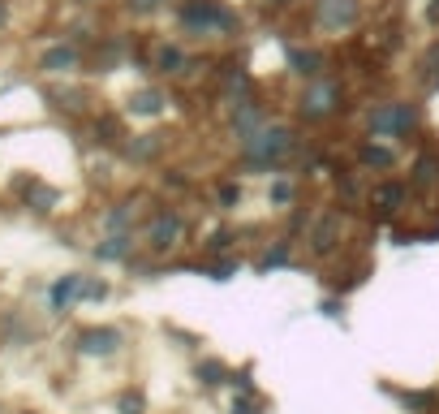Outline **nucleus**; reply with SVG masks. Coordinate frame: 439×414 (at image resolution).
<instances>
[{
  "label": "nucleus",
  "mask_w": 439,
  "mask_h": 414,
  "mask_svg": "<svg viewBox=\"0 0 439 414\" xmlns=\"http://www.w3.org/2000/svg\"><path fill=\"white\" fill-rule=\"evenodd\" d=\"M289 151H293V134L284 125H263V130L241 138V155H246L250 164H275V160H284Z\"/></svg>",
  "instance_id": "obj_1"
},
{
  "label": "nucleus",
  "mask_w": 439,
  "mask_h": 414,
  "mask_svg": "<svg viewBox=\"0 0 439 414\" xmlns=\"http://www.w3.org/2000/svg\"><path fill=\"white\" fill-rule=\"evenodd\" d=\"M181 22H185V30H203V35H211V30H233L237 13L224 9L220 0H185Z\"/></svg>",
  "instance_id": "obj_2"
},
{
  "label": "nucleus",
  "mask_w": 439,
  "mask_h": 414,
  "mask_svg": "<svg viewBox=\"0 0 439 414\" xmlns=\"http://www.w3.org/2000/svg\"><path fill=\"white\" fill-rule=\"evenodd\" d=\"M414 125H418L414 104H379L375 113H370V134H379V138H396L405 130H414Z\"/></svg>",
  "instance_id": "obj_3"
},
{
  "label": "nucleus",
  "mask_w": 439,
  "mask_h": 414,
  "mask_svg": "<svg viewBox=\"0 0 439 414\" xmlns=\"http://www.w3.org/2000/svg\"><path fill=\"white\" fill-rule=\"evenodd\" d=\"M336 100H340V87L332 83V78H315V83L306 87V95H302V117L306 121L328 117L332 108H336Z\"/></svg>",
  "instance_id": "obj_4"
},
{
  "label": "nucleus",
  "mask_w": 439,
  "mask_h": 414,
  "mask_svg": "<svg viewBox=\"0 0 439 414\" xmlns=\"http://www.w3.org/2000/svg\"><path fill=\"white\" fill-rule=\"evenodd\" d=\"M315 18L323 30H349L357 26V0H319Z\"/></svg>",
  "instance_id": "obj_5"
},
{
  "label": "nucleus",
  "mask_w": 439,
  "mask_h": 414,
  "mask_svg": "<svg viewBox=\"0 0 439 414\" xmlns=\"http://www.w3.org/2000/svg\"><path fill=\"white\" fill-rule=\"evenodd\" d=\"M117 345H121L117 328H87L82 337H78V349H82V354H117Z\"/></svg>",
  "instance_id": "obj_6"
},
{
  "label": "nucleus",
  "mask_w": 439,
  "mask_h": 414,
  "mask_svg": "<svg viewBox=\"0 0 439 414\" xmlns=\"http://www.w3.org/2000/svg\"><path fill=\"white\" fill-rule=\"evenodd\" d=\"M177 237H181V216H177V212H159L151 220V246L155 250H168Z\"/></svg>",
  "instance_id": "obj_7"
},
{
  "label": "nucleus",
  "mask_w": 439,
  "mask_h": 414,
  "mask_svg": "<svg viewBox=\"0 0 439 414\" xmlns=\"http://www.w3.org/2000/svg\"><path fill=\"white\" fill-rule=\"evenodd\" d=\"M289 65L297 69L302 78H323V56L311 52V47H297V43H293V47H289Z\"/></svg>",
  "instance_id": "obj_8"
},
{
  "label": "nucleus",
  "mask_w": 439,
  "mask_h": 414,
  "mask_svg": "<svg viewBox=\"0 0 439 414\" xmlns=\"http://www.w3.org/2000/svg\"><path fill=\"white\" fill-rule=\"evenodd\" d=\"M336 237H340V216H323L319 229L311 233V250H315V254H328V250L336 246Z\"/></svg>",
  "instance_id": "obj_9"
},
{
  "label": "nucleus",
  "mask_w": 439,
  "mask_h": 414,
  "mask_svg": "<svg viewBox=\"0 0 439 414\" xmlns=\"http://www.w3.org/2000/svg\"><path fill=\"white\" fill-rule=\"evenodd\" d=\"M435 182H439V160H435V155H422V160L414 164L409 186H414V190H431Z\"/></svg>",
  "instance_id": "obj_10"
},
{
  "label": "nucleus",
  "mask_w": 439,
  "mask_h": 414,
  "mask_svg": "<svg viewBox=\"0 0 439 414\" xmlns=\"http://www.w3.org/2000/svg\"><path fill=\"white\" fill-rule=\"evenodd\" d=\"M78 294H82V276H60V281L52 285V307H56V311H65Z\"/></svg>",
  "instance_id": "obj_11"
},
{
  "label": "nucleus",
  "mask_w": 439,
  "mask_h": 414,
  "mask_svg": "<svg viewBox=\"0 0 439 414\" xmlns=\"http://www.w3.org/2000/svg\"><path fill=\"white\" fill-rule=\"evenodd\" d=\"M129 250H134V237H129V233H112L104 246H95V254H100V259H125Z\"/></svg>",
  "instance_id": "obj_12"
},
{
  "label": "nucleus",
  "mask_w": 439,
  "mask_h": 414,
  "mask_svg": "<svg viewBox=\"0 0 439 414\" xmlns=\"http://www.w3.org/2000/svg\"><path fill=\"white\" fill-rule=\"evenodd\" d=\"M224 380H229V367H224L220 358H207V362H199V384H203V389H220Z\"/></svg>",
  "instance_id": "obj_13"
},
{
  "label": "nucleus",
  "mask_w": 439,
  "mask_h": 414,
  "mask_svg": "<svg viewBox=\"0 0 439 414\" xmlns=\"http://www.w3.org/2000/svg\"><path fill=\"white\" fill-rule=\"evenodd\" d=\"M78 65V52L74 47H52V52L43 56V69H52V74H69Z\"/></svg>",
  "instance_id": "obj_14"
},
{
  "label": "nucleus",
  "mask_w": 439,
  "mask_h": 414,
  "mask_svg": "<svg viewBox=\"0 0 439 414\" xmlns=\"http://www.w3.org/2000/svg\"><path fill=\"white\" fill-rule=\"evenodd\" d=\"M129 108H134V113H146V117H151V113H159V108H164V95H159V91H138L134 100H129Z\"/></svg>",
  "instance_id": "obj_15"
},
{
  "label": "nucleus",
  "mask_w": 439,
  "mask_h": 414,
  "mask_svg": "<svg viewBox=\"0 0 439 414\" xmlns=\"http://www.w3.org/2000/svg\"><path fill=\"white\" fill-rule=\"evenodd\" d=\"M362 164H370V168H387V164H392V151H383V147H375V142H370V147H362Z\"/></svg>",
  "instance_id": "obj_16"
},
{
  "label": "nucleus",
  "mask_w": 439,
  "mask_h": 414,
  "mask_svg": "<svg viewBox=\"0 0 439 414\" xmlns=\"http://www.w3.org/2000/svg\"><path fill=\"white\" fill-rule=\"evenodd\" d=\"M401 199H405L401 186H379V190H375V203H383V212H396Z\"/></svg>",
  "instance_id": "obj_17"
},
{
  "label": "nucleus",
  "mask_w": 439,
  "mask_h": 414,
  "mask_svg": "<svg viewBox=\"0 0 439 414\" xmlns=\"http://www.w3.org/2000/svg\"><path fill=\"white\" fill-rule=\"evenodd\" d=\"M289 263V242H280L275 250H267L263 259H258V272H267V268H284Z\"/></svg>",
  "instance_id": "obj_18"
},
{
  "label": "nucleus",
  "mask_w": 439,
  "mask_h": 414,
  "mask_svg": "<svg viewBox=\"0 0 439 414\" xmlns=\"http://www.w3.org/2000/svg\"><path fill=\"white\" fill-rule=\"evenodd\" d=\"M181 65H185V56L177 52V47H159V69H164V74H177Z\"/></svg>",
  "instance_id": "obj_19"
},
{
  "label": "nucleus",
  "mask_w": 439,
  "mask_h": 414,
  "mask_svg": "<svg viewBox=\"0 0 439 414\" xmlns=\"http://www.w3.org/2000/svg\"><path fill=\"white\" fill-rule=\"evenodd\" d=\"M401 402L409 406V410H431V406H435V393H405Z\"/></svg>",
  "instance_id": "obj_20"
},
{
  "label": "nucleus",
  "mask_w": 439,
  "mask_h": 414,
  "mask_svg": "<svg viewBox=\"0 0 439 414\" xmlns=\"http://www.w3.org/2000/svg\"><path fill=\"white\" fill-rule=\"evenodd\" d=\"M233 414H258V397L241 393V402H233Z\"/></svg>",
  "instance_id": "obj_21"
},
{
  "label": "nucleus",
  "mask_w": 439,
  "mask_h": 414,
  "mask_svg": "<svg viewBox=\"0 0 439 414\" xmlns=\"http://www.w3.org/2000/svg\"><path fill=\"white\" fill-rule=\"evenodd\" d=\"M155 147H159V142H155L151 134H146V138L138 142V147H129V155H138V160H146V155H155Z\"/></svg>",
  "instance_id": "obj_22"
},
{
  "label": "nucleus",
  "mask_w": 439,
  "mask_h": 414,
  "mask_svg": "<svg viewBox=\"0 0 439 414\" xmlns=\"http://www.w3.org/2000/svg\"><path fill=\"white\" fill-rule=\"evenodd\" d=\"M125 225H129V207H121V212H112V216H108V229L125 233Z\"/></svg>",
  "instance_id": "obj_23"
},
{
  "label": "nucleus",
  "mask_w": 439,
  "mask_h": 414,
  "mask_svg": "<svg viewBox=\"0 0 439 414\" xmlns=\"http://www.w3.org/2000/svg\"><path fill=\"white\" fill-rule=\"evenodd\" d=\"M289 199H293V186L289 182H275L271 186V203H289Z\"/></svg>",
  "instance_id": "obj_24"
},
{
  "label": "nucleus",
  "mask_w": 439,
  "mask_h": 414,
  "mask_svg": "<svg viewBox=\"0 0 439 414\" xmlns=\"http://www.w3.org/2000/svg\"><path fill=\"white\" fill-rule=\"evenodd\" d=\"M121 410H125V414H138V410H142V397H138V393H125V397H121Z\"/></svg>",
  "instance_id": "obj_25"
},
{
  "label": "nucleus",
  "mask_w": 439,
  "mask_h": 414,
  "mask_svg": "<svg viewBox=\"0 0 439 414\" xmlns=\"http://www.w3.org/2000/svg\"><path fill=\"white\" fill-rule=\"evenodd\" d=\"M237 199H241V186H224V190H220V203H224V207H233Z\"/></svg>",
  "instance_id": "obj_26"
},
{
  "label": "nucleus",
  "mask_w": 439,
  "mask_h": 414,
  "mask_svg": "<svg viewBox=\"0 0 439 414\" xmlns=\"http://www.w3.org/2000/svg\"><path fill=\"white\" fill-rule=\"evenodd\" d=\"M129 5H134L138 13H146V9H159V0H129Z\"/></svg>",
  "instance_id": "obj_27"
},
{
  "label": "nucleus",
  "mask_w": 439,
  "mask_h": 414,
  "mask_svg": "<svg viewBox=\"0 0 439 414\" xmlns=\"http://www.w3.org/2000/svg\"><path fill=\"white\" fill-rule=\"evenodd\" d=\"M275 5H293V0H275Z\"/></svg>",
  "instance_id": "obj_28"
}]
</instances>
